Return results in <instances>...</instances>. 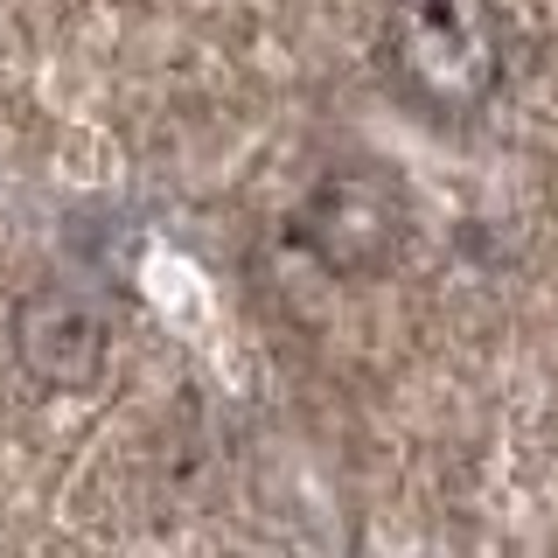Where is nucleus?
Here are the masks:
<instances>
[{
    "label": "nucleus",
    "mask_w": 558,
    "mask_h": 558,
    "mask_svg": "<svg viewBox=\"0 0 558 558\" xmlns=\"http://www.w3.org/2000/svg\"><path fill=\"white\" fill-rule=\"evenodd\" d=\"M384 77L426 119H475L502 84V35L496 0H391L384 8Z\"/></svg>",
    "instance_id": "obj_1"
},
{
    "label": "nucleus",
    "mask_w": 558,
    "mask_h": 558,
    "mask_svg": "<svg viewBox=\"0 0 558 558\" xmlns=\"http://www.w3.org/2000/svg\"><path fill=\"white\" fill-rule=\"evenodd\" d=\"M405 182H398L384 161H342L322 168L314 189L293 209V244L336 279H371L398 258L405 244Z\"/></svg>",
    "instance_id": "obj_2"
},
{
    "label": "nucleus",
    "mask_w": 558,
    "mask_h": 558,
    "mask_svg": "<svg viewBox=\"0 0 558 558\" xmlns=\"http://www.w3.org/2000/svg\"><path fill=\"white\" fill-rule=\"evenodd\" d=\"M14 363L43 384V391H92L105 377V349H112V322L84 287H28L8 314Z\"/></svg>",
    "instance_id": "obj_3"
}]
</instances>
